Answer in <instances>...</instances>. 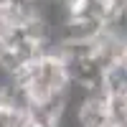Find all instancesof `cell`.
<instances>
[{
  "label": "cell",
  "mask_w": 127,
  "mask_h": 127,
  "mask_svg": "<svg viewBox=\"0 0 127 127\" xmlns=\"http://www.w3.org/2000/svg\"><path fill=\"white\" fill-rule=\"evenodd\" d=\"M107 97L109 94L99 89H92L76 107H74V117L79 127H114L109 114H107Z\"/></svg>",
  "instance_id": "6da1fadb"
},
{
  "label": "cell",
  "mask_w": 127,
  "mask_h": 127,
  "mask_svg": "<svg viewBox=\"0 0 127 127\" xmlns=\"http://www.w3.org/2000/svg\"><path fill=\"white\" fill-rule=\"evenodd\" d=\"M102 89L109 97H127V64L117 61L102 71Z\"/></svg>",
  "instance_id": "7a4b0ae2"
},
{
  "label": "cell",
  "mask_w": 127,
  "mask_h": 127,
  "mask_svg": "<svg viewBox=\"0 0 127 127\" xmlns=\"http://www.w3.org/2000/svg\"><path fill=\"white\" fill-rule=\"evenodd\" d=\"M107 114L114 127L127 120V97H107Z\"/></svg>",
  "instance_id": "3957f363"
},
{
  "label": "cell",
  "mask_w": 127,
  "mask_h": 127,
  "mask_svg": "<svg viewBox=\"0 0 127 127\" xmlns=\"http://www.w3.org/2000/svg\"><path fill=\"white\" fill-rule=\"evenodd\" d=\"M28 125H31V114L28 112L0 107V127H28Z\"/></svg>",
  "instance_id": "277c9868"
},
{
  "label": "cell",
  "mask_w": 127,
  "mask_h": 127,
  "mask_svg": "<svg viewBox=\"0 0 127 127\" xmlns=\"http://www.w3.org/2000/svg\"><path fill=\"white\" fill-rule=\"evenodd\" d=\"M33 0H8V5H18V8H28Z\"/></svg>",
  "instance_id": "5b68a950"
},
{
  "label": "cell",
  "mask_w": 127,
  "mask_h": 127,
  "mask_svg": "<svg viewBox=\"0 0 127 127\" xmlns=\"http://www.w3.org/2000/svg\"><path fill=\"white\" fill-rule=\"evenodd\" d=\"M28 127H46V125H33V122H31V125H28Z\"/></svg>",
  "instance_id": "8992f818"
},
{
  "label": "cell",
  "mask_w": 127,
  "mask_h": 127,
  "mask_svg": "<svg viewBox=\"0 0 127 127\" xmlns=\"http://www.w3.org/2000/svg\"><path fill=\"white\" fill-rule=\"evenodd\" d=\"M0 107H3V92H0Z\"/></svg>",
  "instance_id": "52a82bcc"
}]
</instances>
